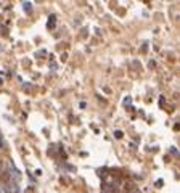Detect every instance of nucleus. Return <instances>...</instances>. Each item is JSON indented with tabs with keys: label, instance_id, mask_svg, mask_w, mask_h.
<instances>
[{
	"label": "nucleus",
	"instance_id": "f257e3e1",
	"mask_svg": "<svg viewBox=\"0 0 180 193\" xmlns=\"http://www.w3.org/2000/svg\"><path fill=\"white\" fill-rule=\"evenodd\" d=\"M7 193H19V187H18V185H8V187H7Z\"/></svg>",
	"mask_w": 180,
	"mask_h": 193
},
{
	"label": "nucleus",
	"instance_id": "f03ea898",
	"mask_svg": "<svg viewBox=\"0 0 180 193\" xmlns=\"http://www.w3.org/2000/svg\"><path fill=\"white\" fill-rule=\"evenodd\" d=\"M23 8L29 13L31 10H32V3H31V2H24V3H23Z\"/></svg>",
	"mask_w": 180,
	"mask_h": 193
},
{
	"label": "nucleus",
	"instance_id": "7ed1b4c3",
	"mask_svg": "<svg viewBox=\"0 0 180 193\" xmlns=\"http://www.w3.org/2000/svg\"><path fill=\"white\" fill-rule=\"evenodd\" d=\"M55 24V15H52L50 16V21H48V26H53Z\"/></svg>",
	"mask_w": 180,
	"mask_h": 193
},
{
	"label": "nucleus",
	"instance_id": "20e7f679",
	"mask_svg": "<svg viewBox=\"0 0 180 193\" xmlns=\"http://www.w3.org/2000/svg\"><path fill=\"white\" fill-rule=\"evenodd\" d=\"M114 135H116V139H121V137H122V132H121V130H116Z\"/></svg>",
	"mask_w": 180,
	"mask_h": 193
},
{
	"label": "nucleus",
	"instance_id": "39448f33",
	"mask_svg": "<svg viewBox=\"0 0 180 193\" xmlns=\"http://www.w3.org/2000/svg\"><path fill=\"white\" fill-rule=\"evenodd\" d=\"M0 84H2V79H0Z\"/></svg>",
	"mask_w": 180,
	"mask_h": 193
}]
</instances>
